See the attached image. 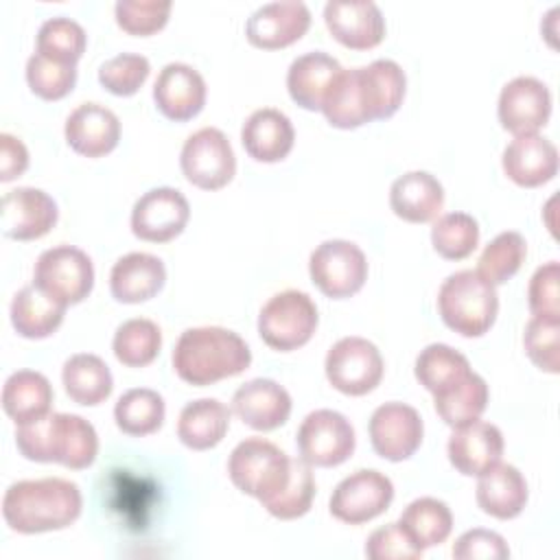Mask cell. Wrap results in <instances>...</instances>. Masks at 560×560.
I'll use <instances>...</instances> for the list:
<instances>
[{
  "label": "cell",
  "mask_w": 560,
  "mask_h": 560,
  "mask_svg": "<svg viewBox=\"0 0 560 560\" xmlns=\"http://www.w3.org/2000/svg\"><path fill=\"white\" fill-rule=\"evenodd\" d=\"M81 490L61 477L24 479L2 497L4 523L18 534H42L70 527L81 514Z\"/></svg>",
  "instance_id": "obj_1"
},
{
  "label": "cell",
  "mask_w": 560,
  "mask_h": 560,
  "mask_svg": "<svg viewBox=\"0 0 560 560\" xmlns=\"http://www.w3.org/2000/svg\"><path fill=\"white\" fill-rule=\"evenodd\" d=\"M171 361L184 383L206 387L245 372L252 363V350L234 330L199 326L179 335Z\"/></svg>",
  "instance_id": "obj_2"
},
{
  "label": "cell",
  "mask_w": 560,
  "mask_h": 560,
  "mask_svg": "<svg viewBox=\"0 0 560 560\" xmlns=\"http://www.w3.org/2000/svg\"><path fill=\"white\" fill-rule=\"evenodd\" d=\"M22 457L42 464H61L81 470L94 464L98 453L96 429L77 413H48L15 431Z\"/></svg>",
  "instance_id": "obj_3"
},
{
  "label": "cell",
  "mask_w": 560,
  "mask_h": 560,
  "mask_svg": "<svg viewBox=\"0 0 560 560\" xmlns=\"http://www.w3.org/2000/svg\"><path fill=\"white\" fill-rule=\"evenodd\" d=\"M442 322L462 337L486 335L499 313V298L477 271L462 269L451 273L438 291Z\"/></svg>",
  "instance_id": "obj_4"
},
{
  "label": "cell",
  "mask_w": 560,
  "mask_h": 560,
  "mask_svg": "<svg viewBox=\"0 0 560 560\" xmlns=\"http://www.w3.org/2000/svg\"><path fill=\"white\" fill-rule=\"evenodd\" d=\"M289 472L291 457L262 438H245L234 446L228 459L232 483L260 503H267L284 488Z\"/></svg>",
  "instance_id": "obj_5"
},
{
  "label": "cell",
  "mask_w": 560,
  "mask_h": 560,
  "mask_svg": "<svg viewBox=\"0 0 560 560\" xmlns=\"http://www.w3.org/2000/svg\"><path fill=\"white\" fill-rule=\"evenodd\" d=\"M317 306L308 293L287 289L271 295L258 313L260 339L278 352L306 346L317 328Z\"/></svg>",
  "instance_id": "obj_6"
},
{
  "label": "cell",
  "mask_w": 560,
  "mask_h": 560,
  "mask_svg": "<svg viewBox=\"0 0 560 560\" xmlns=\"http://www.w3.org/2000/svg\"><path fill=\"white\" fill-rule=\"evenodd\" d=\"M33 284L63 306L83 302L94 287V265L74 245H55L42 252L33 267Z\"/></svg>",
  "instance_id": "obj_7"
},
{
  "label": "cell",
  "mask_w": 560,
  "mask_h": 560,
  "mask_svg": "<svg viewBox=\"0 0 560 560\" xmlns=\"http://www.w3.org/2000/svg\"><path fill=\"white\" fill-rule=\"evenodd\" d=\"M313 284L332 300H346L361 291L368 280V260L359 245L343 238L319 243L308 258Z\"/></svg>",
  "instance_id": "obj_8"
},
{
  "label": "cell",
  "mask_w": 560,
  "mask_h": 560,
  "mask_svg": "<svg viewBox=\"0 0 560 560\" xmlns=\"http://www.w3.org/2000/svg\"><path fill=\"white\" fill-rule=\"evenodd\" d=\"M184 177L201 190L228 186L236 173V155L228 136L217 127H201L190 133L179 153Z\"/></svg>",
  "instance_id": "obj_9"
},
{
  "label": "cell",
  "mask_w": 560,
  "mask_h": 560,
  "mask_svg": "<svg viewBox=\"0 0 560 560\" xmlns=\"http://www.w3.org/2000/svg\"><path fill=\"white\" fill-rule=\"evenodd\" d=\"M328 383L346 396H365L383 378V357L378 348L363 337H343L335 341L324 361Z\"/></svg>",
  "instance_id": "obj_10"
},
{
  "label": "cell",
  "mask_w": 560,
  "mask_h": 560,
  "mask_svg": "<svg viewBox=\"0 0 560 560\" xmlns=\"http://www.w3.org/2000/svg\"><path fill=\"white\" fill-rule=\"evenodd\" d=\"M300 457L317 468H332L354 453V429L350 420L335 409L311 411L298 429Z\"/></svg>",
  "instance_id": "obj_11"
},
{
  "label": "cell",
  "mask_w": 560,
  "mask_h": 560,
  "mask_svg": "<svg viewBox=\"0 0 560 560\" xmlns=\"http://www.w3.org/2000/svg\"><path fill=\"white\" fill-rule=\"evenodd\" d=\"M394 499V483L378 470L361 468L343 477L328 501L330 514L348 525H361L381 516Z\"/></svg>",
  "instance_id": "obj_12"
},
{
  "label": "cell",
  "mask_w": 560,
  "mask_h": 560,
  "mask_svg": "<svg viewBox=\"0 0 560 560\" xmlns=\"http://www.w3.org/2000/svg\"><path fill=\"white\" fill-rule=\"evenodd\" d=\"M190 219L188 199L171 186L147 190L131 208V232L147 243H168Z\"/></svg>",
  "instance_id": "obj_13"
},
{
  "label": "cell",
  "mask_w": 560,
  "mask_h": 560,
  "mask_svg": "<svg viewBox=\"0 0 560 560\" xmlns=\"http://www.w3.org/2000/svg\"><path fill=\"white\" fill-rule=\"evenodd\" d=\"M368 431L376 455L389 462H402L420 448L424 424L411 405L394 400L374 409Z\"/></svg>",
  "instance_id": "obj_14"
},
{
  "label": "cell",
  "mask_w": 560,
  "mask_h": 560,
  "mask_svg": "<svg viewBox=\"0 0 560 560\" xmlns=\"http://www.w3.org/2000/svg\"><path fill=\"white\" fill-rule=\"evenodd\" d=\"M497 114L512 136L538 133L551 116V92L536 77H514L499 94Z\"/></svg>",
  "instance_id": "obj_15"
},
{
  "label": "cell",
  "mask_w": 560,
  "mask_h": 560,
  "mask_svg": "<svg viewBox=\"0 0 560 560\" xmlns=\"http://www.w3.org/2000/svg\"><path fill=\"white\" fill-rule=\"evenodd\" d=\"M59 210L55 199L31 186H20L2 195L0 228L7 238L35 241L48 234L57 223Z\"/></svg>",
  "instance_id": "obj_16"
},
{
  "label": "cell",
  "mask_w": 560,
  "mask_h": 560,
  "mask_svg": "<svg viewBox=\"0 0 560 560\" xmlns=\"http://www.w3.org/2000/svg\"><path fill=\"white\" fill-rule=\"evenodd\" d=\"M311 26V11L300 0H278L258 7L247 24L245 37L262 50H278L295 44Z\"/></svg>",
  "instance_id": "obj_17"
},
{
  "label": "cell",
  "mask_w": 560,
  "mask_h": 560,
  "mask_svg": "<svg viewBox=\"0 0 560 560\" xmlns=\"http://www.w3.org/2000/svg\"><path fill=\"white\" fill-rule=\"evenodd\" d=\"M330 35L350 50H370L385 37V18L370 0H330L324 7Z\"/></svg>",
  "instance_id": "obj_18"
},
{
  "label": "cell",
  "mask_w": 560,
  "mask_h": 560,
  "mask_svg": "<svg viewBox=\"0 0 560 560\" xmlns=\"http://www.w3.org/2000/svg\"><path fill=\"white\" fill-rule=\"evenodd\" d=\"M153 101L164 118L186 122L206 105V81L188 63H166L153 83Z\"/></svg>",
  "instance_id": "obj_19"
},
{
  "label": "cell",
  "mask_w": 560,
  "mask_h": 560,
  "mask_svg": "<svg viewBox=\"0 0 560 560\" xmlns=\"http://www.w3.org/2000/svg\"><path fill=\"white\" fill-rule=\"evenodd\" d=\"M68 147L85 158H103L118 147L120 120L101 103H81L66 118Z\"/></svg>",
  "instance_id": "obj_20"
},
{
  "label": "cell",
  "mask_w": 560,
  "mask_h": 560,
  "mask_svg": "<svg viewBox=\"0 0 560 560\" xmlns=\"http://www.w3.org/2000/svg\"><path fill=\"white\" fill-rule=\"evenodd\" d=\"M446 453L457 472L466 477H479L501 462L503 433L492 422L472 420L453 431L446 444Z\"/></svg>",
  "instance_id": "obj_21"
},
{
  "label": "cell",
  "mask_w": 560,
  "mask_h": 560,
  "mask_svg": "<svg viewBox=\"0 0 560 560\" xmlns=\"http://www.w3.org/2000/svg\"><path fill=\"white\" fill-rule=\"evenodd\" d=\"M289 392L271 378H252L232 396V411L254 431H273L291 416Z\"/></svg>",
  "instance_id": "obj_22"
},
{
  "label": "cell",
  "mask_w": 560,
  "mask_h": 560,
  "mask_svg": "<svg viewBox=\"0 0 560 560\" xmlns=\"http://www.w3.org/2000/svg\"><path fill=\"white\" fill-rule=\"evenodd\" d=\"M503 173L523 188H536L551 182L558 173V149L551 140L529 133L514 136L501 155Z\"/></svg>",
  "instance_id": "obj_23"
},
{
  "label": "cell",
  "mask_w": 560,
  "mask_h": 560,
  "mask_svg": "<svg viewBox=\"0 0 560 560\" xmlns=\"http://www.w3.org/2000/svg\"><path fill=\"white\" fill-rule=\"evenodd\" d=\"M241 142L252 160L273 164L291 153L295 129L287 114L273 107H262L252 112L243 122Z\"/></svg>",
  "instance_id": "obj_24"
},
{
  "label": "cell",
  "mask_w": 560,
  "mask_h": 560,
  "mask_svg": "<svg viewBox=\"0 0 560 560\" xmlns=\"http://www.w3.org/2000/svg\"><path fill=\"white\" fill-rule=\"evenodd\" d=\"M341 63L324 50H313L295 57L287 72V90L293 103L308 112H322V105L341 74Z\"/></svg>",
  "instance_id": "obj_25"
},
{
  "label": "cell",
  "mask_w": 560,
  "mask_h": 560,
  "mask_svg": "<svg viewBox=\"0 0 560 560\" xmlns=\"http://www.w3.org/2000/svg\"><path fill=\"white\" fill-rule=\"evenodd\" d=\"M164 282V262L147 252H131L120 256L109 271V291L122 304H140L155 298Z\"/></svg>",
  "instance_id": "obj_26"
},
{
  "label": "cell",
  "mask_w": 560,
  "mask_h": 560,
  "mask_svg": "<svg viewBox=\"0 0 560 560\" xmlns=\"http://www.w3.org/2000/svg\"><path fill=\"white\" fill-rule=\"evenodd\" d=\"M444 206V188L427 171H409L394 179L389 188V208L407 223L435 221Z\"/></svg>",
  "instance_id": "obj_27"
},
{
  "label": "cell",
  "mask_w": 560,
  "mask_h": 560,
  "mask_svg": "<svg viewBox=\"0 0 560 560\" xmlns=\"http://www.w3.org/2000/svg\"><path fill=\"white\" fill-rule=\"evenodd\" d=\"M475 499L481 512L499 521H510L516 518L527 503V481L516 466L499 462L479 475Z\"/></svg>",
  "instance_id": "obj_28"
},
{
  "label": "cell",
  "mask_w": 560,
  "mask_h": 560,
  "mask_svg": "<svg viewBox=\"0 0 560 560\" xmlns=\"http://www.w3.org/2000/svg\"><path fill=\"white\" fill-rule=\"evenodd\" d=\"M52 385L35 370H18L2 385V409L18 424H31L50 413Z\"/></svg>",
  "instance_id": "obj_29"
},
{
  "label": "cell",
  "mask_w": 560,
  "mask_h": 560,
  "mask_svg": "<svg viewBox=\"0 0 560 560\" xmlns=\"http://www.w3.org/2000/svg\"><path fill=\"white\" fill-rule=\"evenodd\" d=\"M232 411L217 398H197L184 405L177 418V438L192 451L214 448L230 429Z\"/></svg>",
  "instance_id": "obj_30"
},
{
  "label": "cell",
  "mask_w": 560,
  "mask_h": 560,
  "mask_svg": "<svg viewBox=\"0 0 560 560\" xmlns=\"http://www.w3.org/2000/svg\"><path fill=\"white\" fill-rule=\"evenodd\" d=\"M66 308L39 287L26 284L11 300V324L24 339H46L61 326Z\"/></svg>",
  "instance_id": "obj_31"
},
{
  "label": "cell",
  "mask_w": 560,
  "mask_h": 560,
  "mask_svg": "<svg viewBox=\"0 0 560 560\" xmlns=\"http://www.w3.org/2000/svg\"><path fill=\"white\" fill-rule=\"evenodd\" d=\"M61 381L70 400L83 407L105 402L114 389V378L107 363L90 352L72 354L61 368Z\"/></svg>",
  "instance_id": "obj_32"
},
{
  "label": "cell",
  "mask_w": 560,
  "mask_h": 560,
  "mask_svg": "<svg viewBox=\"0 0 560 560\" xmlns=\"http://www.w3.org/2000/svg\"><path fill=\"white\" fill-rule=\"evenodd\" d=\"M322 112L328 125L337 129H357L365 122H372L359 68L341 70L322 105Z\"/></svg>",
  "instance_id": "obj_33"
},
{
  "label": "cell",
  "mask_w": 560,
  "mask_h": 560,
  "mask_svg": "<svg viewBox=\"0 0 560 560\" xmlns=\"http://www.w3.org/2000/svg\"><path fill=\"white\" fill-rule=\"evenodd\" d=\"M359 70L372 120H385L394 116L402 105L407 88L402 68L392 59H376Z\"/></svg>",
  "instance_id": "obj_34"
},
{
  "label": "cell",
  "mask_w": 560,
  "mask_h": 560,
  "mask_svg": "<svg viewBox=\"0 0 560 560\" xmlns=\"http://www.w3.org/2000/svg\"><path fill=\"white\" fill-rule=\"evenodd\" d=\"M398 525L418 549H429L444 542L453 529L448 505L433 497L413 499L400 514Z\"/></svg>",
  "instance_id": "obj_35"
},
{
  "label": "cell",
  "mask_w": 560,
  "mask_h": 560,
  "mask_svg": "<svg viewBox=\"0 0 560 560\" xmlns=\"http://www.w3.org/2000/svg\"><path fill=\"white\" fill-rule=\"evenodd\" d=\"M488 385L486 381L470 372L448 389L433 396L435 411L440 420L453 429L464 427L472 420H479V416L488 407Z\"/></svg>",
  "instance_id": "obj_36"
},
{
  "label": "cell",
  "mask_w": 560,
  "mask_h": 560,
  "mask_svg": "<svg viewBox=\"0 0 560 560\" xmlns=\"http://www.w3.org/2000/svg\"><path fill=\"white\" fill-rule=\"evenodd\" d=\"M164 398L149 387L127 389L114 405L116 427L131 438L155 433L164 422Z\"/></svg>",
  "instance_id": "obj_37"
},
{
  "label": "cell",
  "mask_w": 560,
  "mask_h": 560,
  "mask_svg": "<svg viewBox=\"0 0 560 560\" xmlns=\"http://www.w3.org/2000/svg\"><path fill=\"white\" fill-rule=\"evenodd\" d=\"M470 372L468 359L446 343H429L424 350H420L413 365L418 383L433 396L448 389Z\"/></svg>",
  "instance_id": "obj_38"
},
{
  "label": "cell",
  "mask_w": 560,
  "mask_h": 560,
  "mask_svg": "<svg viewBox=\"0 0 560 560\" xmlns=\"http://www.w3.org/2000/svg\"><path fill=\"white\" fill-rule=\"evenodd\" d=\"M162 348V330L147 317L122 322L112 341L114 357L127 368H144L155 361Z\"/></svg>",
  "instance_id": "obj_39"
},
{
  "label": "cell",
  "mask_w": 560,
  "mask_h": 560,
  "mask_svg": "<svg viewBox=\"0 0 560 560\" xmlns=\"http://www.w3.org/2000/svg\"><path fill=\"white\" fill-rule=\"evenodd\" d=\"M527 256V243L523 234L508 230L497 234L481 252L477 273L492 287L508 282L523 265Z\"/></svg>",
  "instance_id": "obj_40"
},
{
  "label": "cell",
  "mask_w": 560,
  "mask_h": 560,
  "mask_svg": "<svg viewBox=\"0 0 560 560\" xmlns=\"http://www.w3.org/2000/svg\"><path fill=\"white\" fill-rule=\"evenodd\" d=\"M88 46V35L79 22L66 15L48 18L37 31V52L59 61L77 66Z\"/></svg>",
  "instance_id": "obj_41"
},
{
  "label": "cell",
  "mask_w": 560,
  "mask_h": 560,
  "mask_svg": "<svg viewBox=\"0 0 560 560\" xmlns=\"http://www.w3.org/2000/svg\"><path fill=\"white\" fill-rule=\"evenodd\" d=\"M431 245L446 260H464L479 245V223L466 212H446L433 221Z\"/></svg>",
  "instance_id": "obj_42"
},
{
  "label": "cell",
  "mask_w": 560,
  "mask_h": 560,
  "mask_svg": "<svg viewBox=\"0 0 560 560\" xmlns=\"http://www.w3.org/2000/svg\"><path fill=\"white\" fill-rule=\"evenodd\" d=\"M313 497H315L313 466L300 457V459H291V472L284 488L273 499L262 503V508L280 521H293L304 516L311 510Z\"/></svg>",
  "instance_id": "obj_43"
},
{
  "label": "cell",
  "mask_w": 560,
  "mask_h": 560,
  "mask_svg": "<svg viewBox=\"0 0 560 560\" xmlns=\"http://www.w3.org/2000/svg\"><path fill=\"white\" fill-rule=\"evenodd\" d=\"M26 83L39 98L59 101L72 92L77 83V66L59 63L35 52L26 61Z\"/></svg>",
  "instance_id": "obj_44"
},
{
  "label": "cell",
  "mask_w": 560,
  "mask_h": 560,
  "mask_svg": "<svg viewBox=\"0 0 560 560\" xmlns=\"http://www.w3.org/2000/svg\"><path fill=\"white\" fill-rule=\"evenodd\" d=\"M151 72V63L144 55L136 52H120L107 59L98 68V83L116 96H131L136 94Z\"/></svg>",
  "instance_id": "obj_45"
},
{
  "label": "cell",
  "mask_w": 560,
  "mask_h": 560,
  "mask_svg": "<svg viewBox=\"0 0 560 560\" xmlns=\"http://www.w3.org/2000/svg\"><path fill=\"white\" fill-rule=\"evenodd\" d=\"M523 346L536 368L549 374L560 372V319L532 315L523 332Z\"/></svg>",
  "instance_id": "obj_46"
},
{
  "label": "cell",
  "mask_w": 560,
  "mask_h": 560,
  "mask_svg": "<svg viewBox=\"0 0 560 560\" xmlns=\"http://www.w3.org/2000/svg\"><path fill=\"white\" fill-rule=\"evenodd\" d=\"M173 4L158 0H118L114 7L116 24L136 37H149L168 22Z\"/></svg>",
  "instance_id": "obj_47"
},
{
  "label": "cell",
  "mask_w": 560,
  "mask_h": 560,
  "mask_svg": "<svg viewBox=\"0 0 560 560\" xmlns=\"http://www.w3.org/2000/svg\"><path fill=\"white\" fill-rule=\"evenodd\" d=\"M529 311L536 317L560 319V265L549 260L538 267L527 287Z\"/></svg>",
  "instance_id": "obj_48"
},
{
  "label": "cell",
  "mask_w": 560,
  "mask_h": 560,
  "mask_svg": "<svg viewBox=\"0 0 560 560\" xmlns=\"http://www.w3.org/2000/svg\"><path fill=\"white\" fill-rule=\"evenodd\" d=\"M422 553L398 523L374 529L365 540V556L370 560H418Z\"/></svg>",
  "instance_id": "obj_49"
},
{
  "label": "cell",
  "mask_w": 560,
  "mask_h": 560,
  "mask_svg": "<svg viewBox=\"0 0 560 560\" xmlns=\"http://www.w3.org/2000/svg\"><path fill=\"white\" fill-rule=\"evenodd\" d=\"M453 558L457 560H505L510 547L505 538L492 529L475 527L464 532L453 545Z\"/></svg>",
  "instance_id": "obj_50"
},
{
  "label": "cell",
  "mask_w": 560,
  "mask_h": 560,
  "mask_svg": "<svg viewBox=\"0 0 560 560\" xmlns=\"http://www.w3.org/2000/svg\"><path fill=\"white\" fill-rule=\"evenodd\" d=\"M28 166V151L24 142L11 133H0V182L20 177Z\"/></svg>",
  "instance_id": "obj_51"
}]
</instances>
